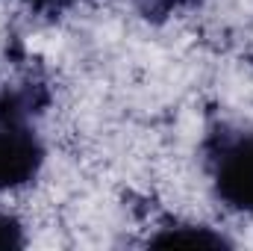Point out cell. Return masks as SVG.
I'll return each instance as SVG.
<instances>
[{"label": "cell", "mask_w": 253, "mask_h": 251, "mask_svg": "<svg viewBox=\"0 0 253 251\" xmlns=\"http://www.w3.org/2000/svg\"><path fill=\"white\" fill-rule=\"evenodd\" d=\"M212 184L230 210L253 216V133L221 139L212 157Z\"/></svg>", "instance_id": "6da1fadb"}, {"label": "cell", "mask_w": 253, "mask_h": 251, "mask_svg": "<svg viewBox=\"0 0 253 251\" xmlns=\"http://www.w3.org/2000/svg\"><path fill=\"white\" fill-rule=\"evenodd\" d=\"M44 166V145L27 122H0V192L33 184Z\"/></svg>", "instance_id": "7a4b0ae2"}, {"label": "cell", "mask_w": 253, "mask_h": 251, "mask_svg": "<svg viewBox=\"0 0 253 251\" xmlns=\"http://www.w3.org/2000/svg\"><path fill=\"white\" fill-rule=\"evenodd\" d=\"M150 246H162V249H227L230 240L215 234L212 228H203V225H171V228H162Z\"/></svg>", "instance_id": "3957f363"}, {"label": "cell", "mask_w": 253, "mask_h": 251, "mask_svg": "<svg viewBox=\"0 0 253 251\" xmlns=\"http://www.w3.org/2000/svg\"><path fill=\"white\" fill-rule=\"evenodd\" d=\"M183 0H135V6L147 15V18H165L171 15Z\"/></svg>", "instance_id": "5b68a950"}, {"label": "cell", "mask_w": 253, "mask_h": 251, "mask_svg": "<svg viewBox=\"0 0 253 251\" xmlns=\"http://www.w3.org/2000/svg\"><path fill=\"white\" fill-rule=\"evenodd\" d=\"M24 3L33 6V9H39V12H62V9H68L77 0H24Z\"/></svg>", "instance_id": "8992f818"}, {"label": "cell", "mask_w": 253, "mask_h": 251, "mask_svg": "<svg viewBox=\"0 0 253 251\" xmlns=\"http://www.w3.org/2000/svg\"><path fill=\"white\" fill-rule=\"evenodd\" d=\"M27 246V237H24V228L15 216H6L0 213V249L12 251V249H24Z\"/></svg>", "instance_id": "277c9868"}]
</instances>
